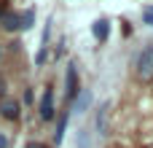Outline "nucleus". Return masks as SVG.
<instances>
[{
  "mask_svg": "<svg viewBox=\"0 0 153 148\" xmlns=\"http://www.w3.org/2000/svg\"><path fill=\"white\" fill-rule=\"evenodd\" d=\"M137 75L143 81H151L153 78V49H145L137 59Z\"/></svg>",
  "mask_w": 153,
  "mask_h": 148,
  "instance_id": "obj_1",
  "label": "nucleus"
},
{
  "mask_svg": "<svg viewBox=\"0 0 153 148\" xmlns=\"http://www.w3.org/2000/svg\"><path fill=\"white\" fill-rule=\"evenodd\" d=\"M65 92H67V100H75L81 94L78 89V70H75V62L67 65V75H65Z\"/></svg>",
  "mask_w": 153,
  "mask_h": 148,
  "instance_id": "obj_2",
  "label": "nucleus"
},
{
  "mask_svg": "<svg viewBox=\"0 0 153 148\" xmlns=\"http://www.w3.org/2000/svg\"><path fill=\"white\" fill-rule=\"evenodd\" d=\"M38 116H40L43 121H54L56 111H54V94H51V89H46V92H43L40 105H38Z\"/></svg>",
  "mask_w": 153,
  "mask_h": 148,
  "instance_id": "obj_3",
  "label": "nucleus"
},
{
  "mask_svg": "<svg viewBox=\"0 0 153 148\" xmlns=\"http://www.w3.org/2000/svg\"><path fill=\"white\" fill-rule=\"evenodd\" d=\"M108 116H110V100H105L100 108H97V119H94V127H97V132L105 138V135H110V124H108Z\"/></svg>",
  "mask_w": 153,
  "mask_h": 148,
  "instance_id": "obj_4",
  "label": "nucleus"
},
{
  "mask_svg": "<svg viewBox=\"0 0 153 148\" xmlns=\"http://www.w3.org/2000/svg\"><path fill=\"white\" fill-rule=\"evenodd\" d=\"M19 111H22V105H19L16 100H3V102H0V116L8 119V121H16V119H19Z\"/></svg>",
  "mask_w": 153,
  "mask_h": 148,
  "instance_id": "obj_5",
  "label": "nucleus"
},
{
  "mask_svg": "<svg viewBox=\"0 0 153 148\" xmlns=\"http://www.w3.org/2000/svg\"><path fill=\"white\" fill-rule=\"evenodd\" d=\"M0 24H3V30H8V32L22 30V19H19V13H13V11H5L3 19H0Z\"/></svg>",
  "mask_w": 153,
  "mask_h": 148,
  "instance_id": "obj_6",
  "label": "nucleus"
},
{
  "mask_svg": "<svg viewBox=\"0 0 153 148\" xmlns=\"http://www.w3.org/2000/svg\"><path fill=\"white\" fill-rule=\"evenodd\" d=\"M91 32H94V38H97L100 43H105L108 35H110V22H108V19H97V22L91 24Z\"/></svg>",
  "mask_w": 153,
  "mask_h": 148,
  "instance_id": "obj_7",
  "label": "nucleus"
},
{
  "mask_svg": "<svg viewBox=\"0 0 153 148\" xmlns=\"http://www.w3.org/2000/svg\"><path fill=\"white\" fill-rule=\"evenodd\" d=\"M73 105H75V113H86V108L91 105V92L89 89H81V94L73 100Z\"/></svg>",
  "mask_w": 153,
  "mask_h": 148,
  "instance_id": "obj_8",
  "label": "nucleus"
},
{
  "mask_svg": "<svg viewBox=\"0 0 153 148\" xmlns=\"http://www.w3.org/2000/svg\"><path fill=\"white\" fill-rule=\"evenodd\" d=\"M65 129H67V113H62V116H59V124H56V135H54V143H56V146L62 143V138H65Z\"/></svg>",
  "mask_w": 153,
  "mask_h": 148,
  "instance_id": "obj_9",
  "label": "nucleus"
},
{
  "mask_svg": "<svg viewBox=\"0 0 153 148\" xmlns=\"http://www.w3.org/2000/svg\"><path fill=\"white\" fill-rule=\"evenodd\" d=\"M19 19H22V30H30V27H32V22H35V11L30 8V11H27L24 16H19Z\"/></svg>",
  "mask_w": 153,
  "mask_h": 148,
  "instance_id": "obj_10",
  "label": "nucleus"
},
{
  "mask_svg": "<svg viewBox=\"0 0 153 148\" xmlns=\"http://www.w3.org/2000/svg\"><path fill=\"white\" fill-rule=\"evenodd\" d=\"M91 140H89V129H81L78 132V148H89Z\"/></svg>",
  "mask_w": 153,
  "mask_h": 148,
  "instance_id": "obj_11",
  "label": "nucleus"
},
{
  "mask_svg": "<svg viewBox=\"0 0 153 148\" xmlns=\"http://www.w3.org/2000/svg\"><path fill=\"white\" fill-rule=\"evenodd\" d=\"M143 22L153 27V8H145V11H143Z\"/></svg>",
  "mask_w": 153,
  "mask_h": 148,
  "instance_id": "obj_12",
  "label": "nucleus"
},
{
  "mask_svg": "<svg viewBox=\"0 0 153 148\" xmlns=\"http://www.w3.org/2000/svg\"><path fill=\"white\" fill-rule=\"evenodd\" d=\"M46 57H48V51H46V49H40V51H38V57H35V65H43V62H46Z\"/></svg>",
  "mask_w": 153,
  "mask_h": 148,
  "instance_id": "obj_13",
  "label": "nucleus"
},
{
  "mask_svg": "<svg viewBox=\"0 0 153 148\" xmlns=\"http://www.w3.org/2000/svg\"><path fill=\"white\" fill-rule=\"evenodd\" d=\"M0 148H8V138H5L3 132H0Z\"/></svg>",
  "mask_w": 153,
  "mask_h": 148,
  "instance_id": "obj_14",
  "label": "nucleus"
},
{
  "mask_svg": "<svg viewBox=\"0 0 153 148\" xmlns=\"http://www.w3.org/2000/svg\"><path fill=\"white\" fill-rule=\"evenodd\" d=\"M27 148H46L43 143H27Z\"/></svg>",
  "mask_w": 153,
  "mask_h": 148,
  "instance_id": "obj_15",
  "label": "nucleus"
},
{
  "mask_svg": "<svg viewBox=\"0 0 153 148\" xmlns=\"http://www.w3.org/2000/svg\"><path fill=\"white\" fill-rule=\"evenodd\" d=\"M3 89H5V81H3V78H0V94H3Z\"/></svg>",
  "mask_w": 153,
  "mask_h": 148,
  "instance_id": "obj_16",
  "label": "nucleus"
},
{
  "mask_svg": "<svg viewBox=\"0 0 153 148\" xmlns=\"http://www.w3.org/2000/svg\"><path fill=\"white\" fill-rule=\"evenodd\" d=\"M3 13H5V8H3V3H0V19H3Z\"/></svg>",
  "mask_w": 153,
  "mask_h": 148,
  "instance_id": "obj_17",
  "label": "nucleus"
},
{
  "mask_svg": "<svg viewBox=\"0 0 153 148\" xmlns=\"http://www.w3.org/2000/svg\"><path fill=\"white\" fill-rule=\"evenodd\" d=\"M0 59H3V46H0Z\"/></svg>",
  "mask_w": 153,
  "mask_h": 148,
  "instance_id": "obj_18",
  "label": "nucleus"
}]
</instances>
